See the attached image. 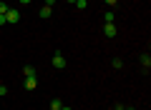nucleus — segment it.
Masks as SVG:
<instances>
[{"label": "nucleus", "mask_w": 151, "mask_h": 110, "mask_svg": "<svg viewBox=\"0 0 151 110\" xmlns=\"http://www.w3.org/2000/svg\"><path fill=\"white\" fill-rule=\"evenodd\" d=\"M103 33H106V38H113L116 35V25L113 23H103Z\"/></svg>", "instance_id": "obj_3"}, {"label": "nucleus", "mask_w": 151, "mask_h": 110, "mask_svg": "<svg viewBox=\"0 0 151 110\" xmlns=\"http://www.w3.org/2000/svg\"><path fill=\"white\" fill-rule=\"evenodd\" d=\"M65 3H76V0H65Z\"/></svg>", "instance_id": "obj_19"}, {"label": "nucleus", "mask_w": 151, "mask_h": 110, "mask_svg": "<svg viewBox=\"0 0 151 110\" xmlns=\"http://www.w3.org/2000/svg\"><path fill=\"white\" fill-rule=\"evenodd\" d=\"M38 15H40V18H50V15H53V10H50L48 5H43V8H40V13H38Z\"/></svg>", "instance_id": "obj_6"}, {"label": "nucleus", "mask_w": 151, "mask_h": 110, "mask_svg": "<svg viewBox=\"0 0 151 110\" xmlns=\"http://www.w3.org/2000/svg\"><path fill=\"white\" fill-rule=\"evenodd\" d=\"M126 110H134V108H126Z\"/></svg>", "instance_id": "obj_20"}, {"label": "nucleus", "mask_w": 151, "mask_h": 110, "mask_svg": "<svg viewBox=\"0 0 151 110\" xmlns=\"http://www.w3.org/2000/svg\"><path fill=\"white\" fill-rule=\"evenodd\" d=\"M45 5H48V8H53V5H55V0H45Z\"/></svg>", "instance_id": "obj_14"}, {"label": "nucleus", "mask_w": 151, "mask_h": 110, "mask_svg": "<svg viewBox=\"0 0 151 110\" xmlns=\"http://www.w3.org/2000/svg\"><path fill=\"white\" fill-rule=\"evenodd\" d=\"M0 95H8V88H5V85H0Z\"/></svg>", "instance_id": "obj_13"}, {"label": "nucleus", "mask_w": 151, "mask_h": 110, "mask_svg": "<svg viewBox=\"0 0 151 110\" xmlns=\"http://www.w3.org/2000/svg\"><path fill=\"white\" fill-rule=\"evenodd\" d=\"M5 20L10 23V25H15V23H20V10H15V8H10V10L5 13Z\"/></svg>", "instance_id": "obj_1"}, {"label": "nucleus", "mask_w": 151, "mask_h": 110, "mask_svg": "<svg viewBox=\"0 0 151 110\" xmlns=\"http://www.w3.org/2000/svg\"><path fill=\"white\" fill-rule=\"evenodd\" d=\"M86 3H88V0H76L73 5H76V8H78V10H86Z\"/></svg>", "instance_id": "obj_11"}, {"label": "nucleus", "mask_w": 151, "mask_h": 110, "mask_svg": "<svg viewBox=\"0 0 151 110\" xmlns=\"http://www.w3.org/2000/svg\"><path fill=\"white\" fill-rule=\"evenodd\" d=\"M23 75H25V78H30V75H35V68H33V65H25V68H23Z\"/></svg>", "instance_id": "obj_7"}, {"label": "nucleus", "mask_w": 151, "mask_h": 110, "mask_svg": "<svg viewBox=\"0 0 151 110\" xmlns=\"http://www.w3.org/2000/svg\"><path fill=\"white\" fill-rule=\"evenodd\" d=\"M113 68H116V70H121V68H124V60H121V58H113Z\"/></svg>", "instance_id": "obj_8"}, {"label": "nucleus", "mask_w": 151, "mask_h": 110, "mask_svg": "<svg viewBox=\"0 0 151 110\" xmlns=\"http://www.w3.org/2000/svg\"><path fill=\"white\" fill-rule=\"evenodd\" d=\"M53 68H58V70L65 68V58H63V53H60V50L53 53Z\"/></svg>", "instance_id": "obj_2"}, {"label": "nucleus", "mask_w": 151, "mask_h": 110, "mask_svg": "<svg viewBox=\"0 0 151 110\" xmlns=\"http://www.w3.org/2000/svg\"><path fill=\"white\" fill-rule=\"evenodd\" d=\"M116 3H119V0H106V5H116Z\"/></svg>", "instance_id": "obj_16"}, {"label": "nucleus", "mask_w": 151, "mask_h": 110, "mask_svg": "<svg viewBox=\"0 0 151 110\" xmlns=\"http://www.w3.org/2000/svg\"><path fill=\"white\" fill-rule=\"evenodd\" d=\"M60 110H73V108H68V105H63V108H60Z\"/></svg>", "instance_id": "obj_18"}, {"label": "nucleus", "mask_w": 151, "mask_h": 110, "mask_svg": "<svg viewBox=\"0 0 151 110\" xmlns=\"http://www.w3.org/2000/svg\"><path fill=\"white\" fill-rule=\"evenodd\" d=\"M113 20H116V13L108 10V13H106V23H113Z\"/></svg>", "instance_id": "obj_12"}, {"label": "nucleus", "mask_w": 151, "mask_h": 110, "mask_svg": "<svg viewBox=\"0 0 151 110\" xmlns=\"http://www.w3.org/2000/svg\"><path fill=\"white\" fill-rule=\"evenodd\" d=\"M8 10H10V8H8V3H5V0H0V15H5Z\"/></svg>", "instance_id": "obj_10"}, {"label": "nucleus", "mask_w": 151, "mask_h": 110, "mask_svg": "<svg viewBox=\"0 0 151 110\" xmlns=\"http://www.w3.org/2000/svg\"><path fill=\"white\" fill-rule=\"evenodd\" d=\"M18 3H20V5H28V3H30V0H18Z\"/></svg>", "instance_id": "obj_17"}, {"label": "nucleus", "mask_w": 151, "mask_h": 110, "mask_svg": "<svg viewBox=\"0 0 151 110\" xmlns=\"http://www.w3.org/2000/svg\"><path fill=\"white\" fill-rule=\"evenodd\" d=\"M141 65L149 70V65H151V55H149V53H144V55H141Z\"/></svg>", "instance_id": "obj_5"}, {"label": "nucleus", "mask_w": 151, "mask_h": 110, "mask_svg": "<svg viewBox=\"0 0 151 110\" xmlns=\"http://www.w3.org/2000/svg\"><path fill=\"white\" fill-rule=\"evenodd\" d=\"M63 108V103H60V100H53V103H50V108L48 110H60Z\"/></svg>", "instance_id": "obj_9"}, {"label": "nucleus", "mask_w": 151, "mask_h": 110, "mask_svg": "<svg viewBox=\"0 0 151 110\" xmlns=\"http://www.w3.org/2000/svg\"><path fill=\"white\" fill-rule=\"evenodd\" d=\"M35 88H38V78H35V75L25 78V90H35Z\"/></svg>", "instance_id": "obj_4"}, {"label": "nucleus", "mask_w": 151, "mask_h": 110, "mask_svg": "<svg viewBox=\"0 0 151 110\" xmlns=\"http://www.w3.org/2000/svg\"><path fill=\"white\" fill-rule=\"evenodd\" d=\"M5 23H8V20H5V15H0V28L5 25Z\"/></svg>", "instance_id": "obj_15"}]
</instances>
